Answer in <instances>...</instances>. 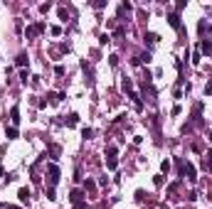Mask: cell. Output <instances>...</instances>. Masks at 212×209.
Returning a JSON list of instances; mask_svg holds the SVG:
<instances>
[{
	"label": "cell",
	"mask_w": 212,
	"mask_h": 209,
	"mask_svg": "<svg viewBox=\"0 0 212 209\" xmlns=\"http://www.w3.org/2000/svg\"><path fill=\"white\" fill-rule=\"evenodd\" d=\"M47 170H49V187H54V185L59 182V167H57L54 162H49V167H47Z\"/></svg>",
	"instance_id": "cell-1"
},
{
	"label": "cell",
	"mask_w": 212,
	"mask_h": 209,
	"mask_svg": "<svg viewBox=\"0 0 212 209\" xmlns=\"http://www.w3.org/2000/svg\"><path fill=\"white\" fill-rule=\"evenodd\" d=\"M106 165H108V170L116 167V148H108V160H106Z\"/></svg>",
	"instance_id": "cell-2"
},
{
	"label": "cell",
	"mask_w": 212,
	"mask_h": 209,
	"mask_svg": "<svg viewBox=\"0 0 212 209\" xmlns=\"http://www.w3.org/2000/svg\"><path fill=\"white\" fill-rule=\"evenodd\" d=\"M168 22H170V27L180 30V15H177V12H170V15H168Z\"/></svg>",
	"instance_id": "cell-3"
},
{
	"label": "cell",
	"mask_w": 212,
	"mask_h": 209,
	"mask_svg": "<svg viewBox=\"0 0 212 209\" xmlns=\"http://www.w3.org/2000/svg\"><path fill=\"white\" fill-rule=\"evenodd\" d=\"M42 30H44V25H42V22H39V25H30V27H27V37H35V35H39Z\"/></svg>",
	"instance_id": "cell-4"
},
{
	"label": "cell",
	"mask_w": 212,
	"mask_h": 209,
	"mask_svg": "<svg viewBox=\"0 0 212 209\" xmlns=\"http://www.w3.org/2000/svg\"><path fill=\"white\" fill-rule=\"evenodd\" d=\"M17 197H20V202H22V204H27V202H30V189H27V187H20Z\"/></svg>",
	"instance_id": "cell-5"
},
{
	"label": "cell",
	"mask_w": 212,
	"mask_h": 209,
	"mask_svg": "<svg viewBox=\"0 0 212 209\" xmlns=\"http://www.w3.org/2000/svg\"><path fill=\"white\" fill-rule=\"evenodd\" d=\"M81 197H84V194H81V189H74V192H71V202H74L76 207H81Z\"/></svg>",
	"instance_id": "cell-6"
},
{
	"label": "cell",
	"mask_w": 212,
	"mask_h": 209,
	"mask_svg": "<svg viewBox=\"0 0 212 209\" xmlns=\"http://www.w3.org/2000/svg\"><path fill=\"white\" fill-rule=\"evenodd\" d=\"M200 54H212V44L207 39H202V44H200Z\"/></svg>",
	"instance_id": "cell-7"
},
{
	"label": "cell",
	"mask_w": 212,
	"mask_h": 209,
	"mask_svg": "<svg viewBox=\"0 0 212 209\" xmlns=\"http://www.w3.org/2000/svg\"><path fill=\"white\" fill-rule=\"evenodd\" d=\"M10 121H12V123H20V108H17V106H12V111H10Z\"/></svg>",
	"instance_id": "cell-8"
},
{
	"label": "cell",
	"mask_w": 212,
	"mask_h": 209,
	"mask_svg": "<svg viewBox=\"0 0 212 209\" xmlns=\"http://www.w3.org/2000/svg\"><path fill=\"white\" fill-rule=\"evenodd\" d=\"M64 123H67V126H76V123H79V116H76V113H69V118H64Z\"/></svg>",
	"instance_id": "cell-9"
},
{
	"label": "cell",
	"mask_w": 212,
	"mask_h": 209,
	"mask_svg": "<svg viewBox=\"0 0 212 209\" xmlns=\"http://www.w3.org/2000/svg\"><path fill=\"white\" fill-rule=\"evenodd\" d=\"M27 64V54L22 52V54H17V67H25Z\"/></svg>",
	"instance_id": "cell-10"
},
{
	"label": "cell",
	"mask_w": 212,
	"mask_h": 209,
	"mask_svg": "<svg viewBox=\"0 0 212 209\" xmlns=\"http://www.w3.org/2000/svg\"><path fill=\"white\" fill-rule=\"evenodd\" d=\"M145 39H148V44H155V42H158V35H155V32H148Z\"/></svg>",
	"instance_id": "cell-11"
},
{
	"label": "cell",
	"mask_w": 212,
	"mask_h": 209,
	"mask_svg": "<svg viewBox=\"0 0 212 209\" xmlns=\"http://www.w3.org/2000/svg\"><path fill=\"white\" fill-rule=\"evenodd\" d=\"M5 136H7L10 140H12V138H17V128H7V131H5Z\"/></svg>",
	"instance_id": "cell-12"
},
{
	"label": "cell",
	"mask_w": 212,
	"mask_h": 209,
	"mask_svg": "<svg viewBox=\"0 0 212 209\" xmlns=\"http://www.w3.org/2000/svg\"><path fill=\"white\" fill-rule=\"evenodd\" d=\"M197 30H200V32H202V35H205V32H207V30H210V25H207V22H200V25H197Z\"/></svg>",
	"instance_id": "cell-13"
},
{
	"label": "cell",
	"mask_w": 212,
	"mask_h": 209,
	"mask_svg": "<svg viewBox=\"0 0 212 209\" xmlns=\"http://www.w3.org/2000/svg\"><path fill=\"white\" fill-rule=\"evenodd\" d=\"M160 170L168 175V170H170V162H168V160H163V162H160Z\"/></svg>",
	"instance_id": "cell-14"
},
{
	"label": "cell",
	"mask_w": 212,
	"mask_h": 209,
	"mask_svg": "<svg viewBox=\"0 0 212 209\" xmlns=\"http://www.w3.org/2000/svg\"><path fill=\"white\" fill-rule=\"evenodd\" d=\"M81 136H84V138H91V136H94V131H91V128H84V131H81Z\"/></svg>",
	"instance_id": "cell-15"
},
{
	"label": "cell",
	"mask_w": 212,
	"mask_h": 209,
	"mask_svg": "<svg viewBox=\"0 0 212 209\" xmlns=\"http://www.w3.org/2000/svg\"><path fill=\"white\" fill-rule=\"evenodd\" d=\"M47 199H57V197H54V187H49V189H47Z\"/></svg>",
	"instance_id": "cell-16"
},
{
	"label": "cell",
	"mask_w": 212,
	"mask_h": 209,
	"mask_svg": "<svg viewBox=\"0 0 212 209\" xmlns=\"http://www.w3.org/2000/svg\"><path fill=\"white\" fill-rule=\"evenodd\" d=\"M180 10H185V0H180V2L175 5V12H180Z\"/></svg>",
	"instance_id": "cell-17"
},
{
	"label": "cell",
	"mask_w": 212,
	"mask_h": 209,
	"mask_svg": "<svg viewBox=\"0 0 212 209\" xmlns=\"http://www.w3.org/2000/svg\"><path fill=\"white\" fill-rule=\"evenodd\" d=\"M210 140H212V131H210Z\"/></svg>",
	"instance_id": "cell-18"
}]
</instances>
